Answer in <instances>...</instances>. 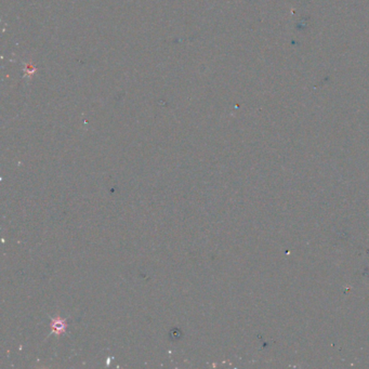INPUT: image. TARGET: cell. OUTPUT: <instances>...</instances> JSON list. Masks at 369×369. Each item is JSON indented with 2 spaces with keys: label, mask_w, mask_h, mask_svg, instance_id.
I'll use <instances>...</instances> for the list:
<instances>
[{
  "label": "cell",
  "mask_w": 369,
  "mask_h": 369,
  "mask_svg": "<svg viewBox=\"0 0 369 369\" xmlns=\"http://www.w3.org/2000/svg\"><path fill=\"white\" fill-rule=\"evenodd\" d=\"M51 328L57 334L64 333V331H65V329H66L65 320H62L60 318L55 319V320H53V323L51 324Z\"/></svg>",
  "instance_id": "obj_1"
}]
</instances>
